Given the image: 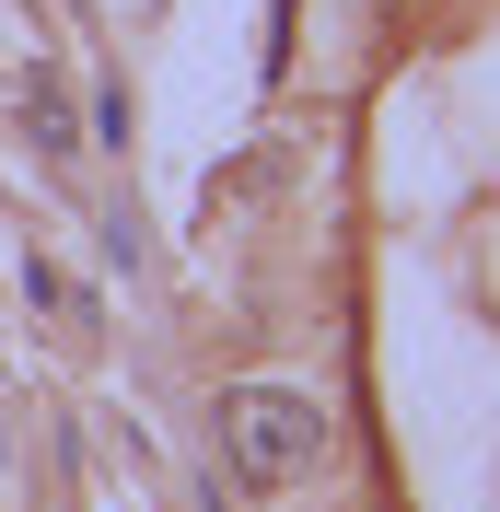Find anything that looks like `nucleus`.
<instances>
[{"label": "nucleus", "instance_id": "obj_1", "mask_svg": "<svg viewBox=\"0 0 500 512\" xmlns=\"http://www.w3.org/2000/svg\"><path fill=\"white\" fill-rule=\"evenodd\" d=\"M221 466H233V489H291L326 466V408H314L303 384H233L221 396Z\"/></svg>", "mask_w": 500, "mask_h": 512}, {"label": "nucleus", "instance_id": "obj_2", "mask_svg": "<svg viewBox=\"0 0 500 512\" xmlns=\"http://www.w3.org/2000/svg\"><path fill=\"white\" fill-rule=\"evenodd\" d=\"M24 128H35V152H82V140H70V82L59 70H24Z\"/></svg>", "mask_w": 500, "mask_h": 512}]
</instances>
